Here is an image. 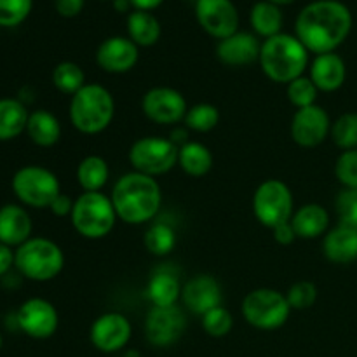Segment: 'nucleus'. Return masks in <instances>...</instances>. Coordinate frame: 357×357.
<instances>
[{"label":"nucleus","instance_id":"24","mask_svg":"<svg viewBox=\"0 0 357 357\" xmlns=\"http://www.w3.org/2000/svg\"><path fill=\"white\" fill-rule=\"evenodd\" d=\"M61 124L58 117L49 110H35L28 117L26 135L37 146L51 149L61 139Z\"/></svg>","mask_w":357,"mask_h":357},{"label":"nucleus","instance_id":"1","mask_svg":"<svg viewBox=\"0 0 357 357\" xmlns=\"http://www.w3.org/2000/svg\"><path fill=\"white\" fill-rule=\"evenodd\" d=\"M352 30V14L338 0H316L300 10L295 21L296 38L316 56L335 52Z\"/></svg>","mask_w":357,"mask_h":357},{"label":"nucleus","instance_id":"2","mask_svg":"<svg viewBox=\"0 0 357 357\" xmlns=\"http://www.w3.org/2000/svg\"><path fill=\"white\" fill-rule=\"evenodd\" d=\"M110 199L119 220L128 225H143L160 211L162 188L155 178L131 171L115 181Z\"/></svg>","mask_w":357,"mask_h":357},{"label":"nucleus","instance_id":"33","mask_svg":"<svg viewBox=\"0 0 357 357\" xmlns=\"http://www.w3.org/2000/svg\"><path fill=\"white\" fill-rule=\"evenodd\" d=\"M218 107L213 103H197L194 107H188L187 115L183 119V124L188 131L194 132H209L220 124Z\"/></svg>","mask_w":357,"mask_h":357},{"label":"nucleus","instance_id":"35","mask_svg":"<svg viewBox=\"0 0 357 357\" xmlns=\"http://www.w3.org/2000/svg\"><path fill=\"white\" fill-rule=\"evenodd\" d=\"M317 94H319V89L314 86V82L310 80L309 75L298 77V79L291 80V82L286 86V96H288V101L296 108V110L316 105Z\"/></svg>","mask_w":357,"mask_h":357},{"label":"nucleus","instance_id":"28","mask_svg":"<svg viewBox=\"0 0 357 357\" xmlns=\"http://www.w3.org/2000/svg\"><path fill=\"white\" fill-rule=\"evenodd\" d=\"M213 153L204 143L188 142L180 146V155H178V166L181 167L185 174L192 178H202L213 169Z\"/></svg>","mask_w":357,"mask_h":357},{"label":"nucleus","instance_id":"15","mask_svg":"<svg viewBox=\"0 0 357 357\" xmlns=\"http://www.w3.org/2000/svg\"><path fill=\"white\" fill-rule=\"evenodd\" d=\"M16 324L26 337L45 340V338H51L58 330V310L49 300L30 298L16 312Z\"/></svg>","mask_w":357,"mask_h":357},{"label":"nucleus","instance_id":"7","mask_svg":"<svg viewBox=\"0 0 357 357\" xmlns=\"http://www.w3.org/2000/svg\"><path fill=\"white\" fill-rule=\"evenodd\" d=\"M241 314L250 326L261 331H274L288 323L291 307L284 293L272 288H257L244 296Z\"/></svg>","mask_w":357,"mask_h":357},{"label":"nucleus","instance_id":"36","mask_svg":"<svg viewBox=\"0 0 357 357\" xmlns=\"http://www.w3.org/2000/svg\"><path fill=\"white\" fill-rule=\"evenodd\" d=\"M201 326L208 337L223 338L232 331L234 316L223 305L215 307V309H211L201 317Z\"/></svg>","mask_w":357,"mask_h":357},{"label":"nucleus","instance_id":"10","mask_svg":"<svg viewBox=\"0 0 357 357\" xmlns=\"http://www.w3.org/2000/svg\"><path fill=\"white\" fill-rule=\"evenodd\" d=\"M10 187L21 204L37 209L49 208L52 201L61 194L58 176L51 169L37 166V164H30V166L17 169L14 173Z\"/></svg>","mask_w":357,"mask_h":357},{"label":"nucleus","instance_id":"30","mask_svg":"<svg viewBox=\"0 0 357 357\" xmlns=\"http://www.w3.org/2000/svg\"><path fill=\"white\" fill-rule=\"evenodd\" d=\"M250 20L255 33L264 37L265 40L281 33L282 10L275 3L267 2V0L257 2L251 9Z\"/></svg>","mask_w":357,"mask_h":357},{"label":"nucleus","instance_id":"31","mask_svg":"<svg viewBox=\"0 0 357 357\" xmlns=\"http://www.w3.org/2000/svg\"><path fill=\"white\" fill-rule=\"evenodd\" d=\"M178 243V236L173 227L166 222H155L146 229L143 244L146 251L153 257H167L174 251Z\"/></svg>","mask_w":357,"mask_h":357},{"label":"nucleus","instance_id":"34","mask_svg":"<svg viewBox=\"0 0 357 357\" xmlns=\"http://www.w3.org/2000/svg\"><path fill=\"white\" fill-rule=\"evenodd\" d=\"M330 138L340 150L357 149V114L347 112L342 114L337 121L331 124Z\"/></svg>","mask_w":357,"mask_h":357},{"label":"nucleus","instance_id":"32","mask_svg":"<svg viewBox=\"0 0 357 357\" xmlns=\"http://www.w3.org/2000/svg\"><path fill=\"white\" fill-rule=\"evenodd\" d=\"M86 73L77 63L73 61H61L52 70V86L59 93L66 94L72 98L73 94L79 93L86 86Z\"/></svg>","mask_w":357,"mask_h":357},{"label":"nucleus","instance_id":"9","mask_svg":"<svg viewBox=\"0 0 357 357\" xmlns=\"http://www.w3.org/2000/svg\"><path fill=\"white\" fill-rule=\"evenodd\" d=\"M295 199L289 185L282 180L261 181L253 194V215L260 225L274 230L282 223L291 222Z\"/></svg>","mask_w":357,"mask_h":357},{"label":"nucleus","instance_id":"8","mask_svg":"<svg viewBox=\"0 0 357 357\" xmlns=\"http://www.w3.org/2000/svg\"><path fill=\"white\" fill-rule=\"evenodd\" d=\"M180 146L164 136H143L136 139L128 152L129 164L136 173L146 176H162L178 166Z\"/></svg>","mask_w":357,"mask_h":357},{"label":"nucleus","instance_id":"46","mask_svg":"<svg viewBox=\"0 0 357 357\" xmlns=\"http://www.w3.org/2000/svg\"><path fill=\"white\" fill-rule=\"evenodd\" d=\"M114 3H115V9H117L119 13H126L129 7H132L129 0H114Z\"/></svg>","mask_w":357,"mask_h":357},{"label":"nucleus","instance_id":"23","mask_svg":"<svg viewBox=\"0 0 357 357\" xmlns=\"http://www.w3.org/2000/svg\"><path fill=\"white\" fill-rule=\"evenodd\" d=\"M291 227L298 239H317L321 236H326L330 230V213L323 204L309 202L295 209L291 216Z\"/></svg>","mask_w":357,"mask_h":357},{"label":"nucleus","instance_id":"43","mask_svg":"<svg viewBox=\"0 0 357 357\" xmlns=\"http://www.w3.org/2000/svg\"><path fill=\"white\" fill-rule=\"evenodd\" d=\"M86 0H54V7L63 17H73L84 9Z\"/></svg>","mask_w":357,"mask_h":357},{"label":"nucleus","instance_id":"16","mask_svg":"<svg viewBox=\"0 0 357 357\" xmlns=\"http://www.w3.org/2000/svg\"><path fill=\"white\" fill-rule=\"evenodd\" d=\"M195 16L206 33L223 40L237 33L239 13L232 0H195Z\"/></svg>","mask_w":357,"mask_h":357},{"label":"nucleus","instance_id":"6","mask_svg":"<svg viewBox=\"0 0 357 357\" xmlns=\"http://www.w3.org/2000/svg\"><path fill=\"white\" fill-rule=\"evenodd\" d=\"M117 213L110 195L103 192H82L73 202L70 222L84 239L98 241L110 236L117 223Z\"/></svg>","mask_w":357,"mask_h":357},{"label":"nucleus","instance_id":"21","mask_svg":"<svg viewBox=\"0 0 357 357\" xmlns=\"http://www.w3.org/2000/svg\"><path fill=\"white\" fill-rule=\"evenodd\" d=\"M33 223L30 215L20 204L0 208V243L9 248H20L31 237Z\"/></svg>","mask_w":357,"mask_h":357},{"label":"nucleus","instance_id":"45","mask_svg":"<svg viewBox=\"0 0 357 357\" xmlns=\"http://www.w3.org/2000/svg\"><path fill=\"white\" fill-rule=\"evenodd\" d=\"M129 2L136 10H149L150 13L152 9L159 7L164 0H129Z\"/></svg>","mask_w":357,"mask_h":357},{"label":"nucleus","instance_id":"37","mask_svg":"<svg viewBox=\"0 0 357 357\" xmlns=\"http://www.w3.org/2000/svg\"><path fill=\"white\" fill-rule=\"evenodd\" d=\"M284 295L291 310H307L316 303L317 286L310 281H296L289 286Z\"/></svg>","mask_w":357,"mask_h":357},{"label":"nucleus","instance_id":"12","mask_svg":"<svg viewBox=\"0 0 357 357\" xmlns=\"http://www.w3.org/2000/svg\"><path fill=\"white\" fill-rule=\"evenodd\" d=\"M187 330V316L178 305L150 307L145 317V338L157 349L176 344Z\"/></svg>","mask_w":357,"mask_h":357},{"label":"nucleus","instance_id":"13","mask_svg":"<svg viewBox=\"0 0 357 357\" xmlns=\"http://www.w3.org/2000/svg\"><path fill=\"white\" fill-rule=\"evenodd\" d=\"M132 337V324L128 316L121 312H105L93 321L89 340L96 351L103 354H115L124 351Z\"/></svg>","mask_w":357,"mask_h":357},{"label":"nucleus","instance_id":"44","mask_svg":"<svg viewBox=\"0 0 357 357\" xmlns=\"http://www.w3.org/2000/svg\"><path fill=\"white\" fill-rule=\"evenodd\" d=\"M14 265V251L13 248L6 246V244L0 243V278H3L6 274H9V271Z\"/></svg>","mask_w":357,"mask_h":357},{"label":"nucleus","instance_id":"29","mask_svg":"<svg viewBox=\"0 0 357 357\" xmlns=\"http://www.w3.org/2000/svg\"><path fill=\"white\" fill-rule=\"evenodd\" d=\"M128 33L138 47H150L160 38V23L149 10H132L128 17Z\"/></svg>","mask_w":357,"mask_h":357},{"label":"nucleus","instance_id":"42","mask_svg":"<svg viewBox=\"0 0 357 357\" xmlns=\"http://www.w3.org/2000/svg\"><path fill=\"white\" fill-rule=\"evenodd\" d=\"M272 236H274L275 243L281 244V246H289V244H293L296 239H298L295 234V230H293L291 222L282 223V225L275 227V229L272 230Z\"/></svg>","mask_w":357,"mask_h":357},{"label":"nucleus","instance_id":"25","mask_svg":"<svg viewBox=\"0 0 357 357\" xmlns=\"http://www.w3.org/2000/svg\"><path fill=\"white\" fill-rule=\"evenodd\" d=\"M145 293L152 307H174L181 300V284L174 274L159 271L149 279Z\"/></svg>","mask_w":357,"mask_h":357},{"label":"nucleus","instance_id":"18","mask_svg":"<svg viewBox=\"0 0 357 357\" xmlns=\"http://www.w3.org/2000/svg\"><path fill=\"white\" fill-rule=\"evenodd\" d=\"M138 59L139 47L129 37H108L96 49L98 66L114 75L131 72Z\"/></svg>","mask_w":357,"mask_h":357},{"label":"nucleus","instance_id":"3","mask_svg":"<svg viewBox=\"0 0 357 357\" xmlns=\"http://www.w3.org/2000/svg\"><path fill=\"white\" fill-rule=\"evenodd\" d=\"M258 63L267 79L288 86L291 80L305 73L309 66V51L296 35L279 33L264 40Z\"/></svg>","mask_w":357,"mask_h":357},{"label":"nucleus","instance_id":"41","mask_svg":"<svg viewBox=\"0 0 357 357\" xmlns=\"http://www.w3.org/2000/svg\"><path fill=\"white\" fill-rule=\"evenodd\" d=\"M73 202L72 199L68 197L66 194H59L58 197L52 201V204L49 206V209H51V213L54 216H58V218H65V216H70L72 215V209H73Z\"/></svg>","mask_w":357,"mask_h":357},{"label":"nucleus","instance_id":"39","mask_svg":"<svg viewBox=\"0 0 357 357\" xmlns=\"http://www.w3.org/2000/svg\"><path fill=\"white\" fill-rule=\"evenodd\" d=\"M335 211L342 225L357 229V188H342L335 199Z\"/></svg>","mask_w":357,"mask_h":357},{"label":"nucleus","instance_id":"4","mask_svg":"<svg viewBox=\"0 0 357 357\" xmlns=\"http://www.w3.org/2000/svg\"><path fill=\"white\" fill-rule=\"evenodd\" d=\"M68 117L80 135H100L114 122V94L101 84H86L70 98Z\"/></svg>","mask_w":357,"mask_h":357},{"label":"nucleus","instance_id":"47","mask_svg":"<svg viewBox=\"0 0 357 357\" xmlns=\"http://www.w3.org/2000/svg\"><path fill=\"white\" fill-rule=\"evenodd\" d=\"M267 2L275 3V6H284V3H291L295 2V0H267Z\"/></svg>","mask_w":357,"mask_h":357},{"label":"nucleus","instance_id":"26","mask_svg":"<svg viewBox=\"0 0 357 357\" xmlns=\"http://www.w3.org/2000/svg\"><path fill=\"white\" fill-rule=\"evenodd\" d=\"M82 192H101L110 180V166L101 155H86L75 169Z\"/></svg>","mask_w":357,"mask_h":357},{"label":"nucleus","instance_id":"27","mask_svg":"<svg viewBox=\"0 0 357 357\" xmlns=\"http://www.w3.org/2000/svg\"><path fill=\"white\" fill-rule=\"evenodd\" d=\"M30 112L20 100L2 98L0 100V142H10L26 131Z\"/></svg>","mask_w":357,"mask_h":357},{"label":"nucleus","instance_id":"48","mask_svg":"<svg viewBox=\"0 0 357 357\" xmlns=\"http://www.w3.org/2000/svg\"><path fill=\"white\" fill-rule=\"evenodd\" d=\"M2 345H3V337L2 333H0V351H2Z\"/></svg>","mask_w":357,"mask_h":357},{"label":"nucleus","instance_id":"11","mask_svg":"<svg viewBox=\"0 0 357 357\" xmlns=\"http://www.w3.org/2000/svg\"><path fill=\"white\" fill-rule=\"evenodd\" d=\"M142 110L153 124L176 126L183 122L188 103L181 91L167 86H155L143 94Z\"/></svg>","mask_w":357,"mask_h":357},{"label":"nucleus","instance_id":"22","mask_svg":"<svg viewBox=\"0 0 357 357\" xmlns=\"http://www.w3.org/2000/svg\"><path fill=\"white\" fill-rule=\"evenodd\" d=\"M323 253L328 261L349 265L357 260V229L338 223L323 239Z\"/></svg>","mask_w":357,"mask_h":357},{"label":"nucleus","instance_id":"14","mask_svg":"<svg viewBox=\"0 0 357 357\" xmlns=\"http://www.w3.org/2000/svg\"><path fill=\"white\" fill-rule=\"evenodd\" d=\"M293 142L302 149H316L323 145L331 132V119L321 105L300 108L293 114L289 124Z\"/></svg>","mask_w":357,"mask_h":357},{"label":"nucleus","instance_id":"17","mask_svg":"<svg viewBox=\"0 0 357 357\" xmlns=\"http://www.w3.org/2000/svg\"><path fill=\"white\" fill-rule=\"evenodd\" d=\"M222 286L211 274H197L181 286V303L195 316H204L222 305Z\"/></svg>","mask_w":357,"mask_h":357},{"label":"nucleus","instance_id":"40","mask_svg":"<svg viewBox=\"0 0 357 357\" xmlns=\"http://www.w3.org/2000/svg\"><path fill=\"white\" fill-rule=\"evenodd\" d=\"M335 176L344 188H357V149L345 150L338 155Z\"/></svg>","mask_w":357,"mask_h":357},{"label":"nucleus","instance_id":"20","mask_svg":"<svg viewBox=\"0 0 357 357\" xmlns=\"http://www.w3.org/2000/svg\"><path fill=\"white\" fill-rule=\"evenodd\" d=\"M310 80L319 93H335L340 89L347 79V66L344 58L337 52H326L314 58L310 65Z\"/></svg>","mask_w":357,"mask_h":357},{"label":"nucleus","instance_id":"5","mask_svg":"<svg viewBox=\"0 0 357 357\" xmlns=\"http://www.w3.org/2000/svg\"><path fill=\"white\" fill-rule=\"evenodd\" d=\"M14 267L30 281L47 282L65 268V253L47 237H30L14 251Z\"/></svg>","mask_w":357,"mask_h":357},{"label":"nucleus","instance_id":"38","mask_svg":"<svg viewBox=\"0 0 357 357\" xmlns=\"http://www.w3.org/2000/svg\"><path fill=\"white\" fill-rule=\"evenodd\" d=\"M33 0H0V26H17L28 17Z\"/></svg>","mask_w":357,"mask_h":357},{"label":"nucleus","instance_id":"19","mask_svg":"<svg viewBox=\"0 0 357 357\" xmlns=\"http://www.w3.org/2000/svg\"><path fill=\"white\" fill-rule=\"evenodd\" d=\"M261 44L257 35L237 31L216 45V58L227 66H248L260 59Z\"/></svg>","mask_w":357,"mask_h":357}]
</instances>
